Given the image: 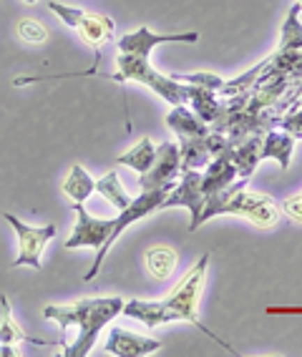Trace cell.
Masks as SVG:
<instances>
[{
  "mask_svg": "<svg viewBox=\"0 0 302 357\" xmlns=\"http://www.w3.org/2000/svg\"><path fill=\"white\" fill-rule=\"evenodd\" d=\"M174 206H184L192 214L189 231H197L202 227V209H204V194H202V174L199 169H187L181 172V181L174 192L167 194L161 209H174ZM159 209V211H161Z\"/></svg>",
  "mask_w": 302,
  "mask_h": 357,
  "instance_id": "7",
  "label": "cell"
},
{
  "mask_svg": "<svg viewBox=\"0 0 302 357\" xmlns=\"http://www.w3.org/2000/svg\"><path fill=\"white\" fill-rule=\"evenodd\" d=\"M18 36H20V40H26V43H33V45H40L48 40V31L40 26L38 20H31V18H23L18 23Z\"/></svg>",
  "mask_w": 302,
  "mask_h": 357,
  "instance_id": "26",
  "label": "cell"
},
{
  "mask_svg": "<svg viewBox=\"0 0 302 357\" xmlns=\"http://www.w3.org/2000/svg\"><path fill=\"white\" fill-rule=\"evenodd\" d=\"M116 66H119V70L111 76L114 81H119V83H123V81L144 83L146 89H151L154 93H159L167 103H174V106L187 103V83L174 81L172 76H164V73L154 70L151 68V63H149V58L134 56V53H119Z\"/></svg>",
  "mask_w": 302,
  "mask_h": 357,
  "instance_id": "3",
  "label": "cell"
},
{
  "mask_svg": "<svg viewBox=\"0 0 302 357\" xmlns=\"http://www.w3.org/2000/svg\"><path fill=\"white\" fill-rule=\"evenodd\" d=\"M172 78L174 81L192 83V86H202V89H209V91H214V93H219L222 86H225V78L214 76L209 70H202V73H174Z\"/></svg>",
  "mask_w": 302,
  "mask_h": 357,
  "instance_id": "25",
  "label": "cell"
},
{
  "mask_svg": "<svg viewBox=\"0 0 302 357\" xmlns=\"http://www.w3.org/2000/svg\"><path fill=\"white\" fill-rule=\"evenodd\" d=\"M121 314H126L131 319H139L146 327H159V325H167V322H174V319H181L167 302H146V300L123 302Z\"/></svg>",
  "mask_w": 302,
  "mask_h": 357,
  "instance_id": "14",
  "label": "cell"
},
{
  "mask_svg": "<svg viewBox=\"0 0 302 357\" xmlns=\"http://www.w3.org/2000/svg\"><path fill=\"white\" fill-rule=\"evenodd\" d=\"M73 211H76V227L73 234L66 239V249H81V247H93L101 249L109 239L111 229H114V219H96L86 211L84 204L73 202Z\"/></svg>",
  "mask_w": 302,
  "mask_h": 357,
  "instance_id": "9",
  "label": "cell"
},
{
  "mask_svg": "<svg viewBox=\"0 0 302 357\" xmlns=\"http://www.w3.org/2000/svg\"><path fill=\"white\" fill-rule=\"evenodd\" d=\"M199 38V33L197 31H189V33H151L146 26H142L139 31L129 33V36H123L119 40V51L121 53H134V56H144L149 58L151 48L159 43H194V40Z\"/></svg>",
  "mask_w": 302,
  "mask_h": 357,
  "instance_id": "11",
  "label": "cell"
},
{
  "mask_svg": "<svg viewBox=\"0 0 302 357\" xmlns=\"http://www.w3.org/2000/svg\"><path fill=\"white\" fill-rule=\"evenodd\" d=\"M15 342H31V344H48L45 340L31 337L15 325L13 314H10V302L6 294H0V344H15Z\"/></svg>",
  "mask_w": 302,
  "mask_h": 357,
  "instance_id": "19",
  "label": "cell"
},
{
  "mask_svg": "<svg viewBox=\"0 0 302 357\" xmlns=\"http://www.w3.org/2000/svg\"><path fill=\"white\" fill-rule=\"evenodd\" d=\"M167 126L176 134V144H197V141H204L209 134V123H204L199 116L192 114L184 103L169 111Z\"/></svg>",
  "mask_w": 302,
  "mask_h": 357,
  "instance_id": "12",
  "label": "cell"
},
{
  "mask_svg": "<svg viewBox=\"0 0 302 357\" xmlns=\"http://www.w3.org/2000/svg\"><path fill=\"white\" fill-rule=\"evenodd\" d=\"M48 8H51L53 13H56L58 18L63 20V23H66L68 28H76V26H78V20L84 18V13H86V10H81V8L63 6V3H53V0L48 3Z\"/></svg>",
  "mask_w": 302,
  "mask_h": 357,
  "instance_id": "28",
  "label": "cell"
},
{
  "mask_svg": "<svg viewBox=\"0 0 302 357\" xmlns=\"http://www.w3.org/2000/svg\"><path fill=\"white\" fill-rule=\"evenodd\" d=\"M204 146H206V151H209V156H219V153H225L227 149H232L229 146V141H227V136L225 134H219V131H212L209 128V134H206V139H204Z\"/></svg>",
  "mask_w": 302,
  "mask_h": 357,
  "instance_id": "29",
  "label": "cell"
},
{
  "mask_svg": "<svg viewBox=\"0 0 302 357\" xmlns=\"http://www.w3.org/2000/svg\"><path fill=\"white\" fill-rule=\"evenodd\" d=\"M93 189H96V181L91 178V174L86 172L81 164H73L71 174H68V176H66V181H63V192L71 197V202L84 204L86 199L93 194Z\"/></svg>",
  "mask_w": 302,
  "mask_h": 357,
  "instance_id": "20",
  "label": "cell"
},
{
  "mask_svg": "<svg viewBox=\"0 0 302 357\" xmlns=\"http://www.w3.org/2000/svg\"><path fill=\"white\" fill-rule=\"evenodd\" d=\"M6 222L15 229V234H18V247H20L18 257L13 259L10 267H23V264H28V267H33V269H40V255H43L45 244L56 236V227H53V224H45V227H28V224H23L18 217H13L10 211L6 214Z\"/></svg>",
  "mask_w": 302,
  "mask_h": 357,
  "instance_id": "6",
  "label": "cell"
},
{
  "mask_svg": "<svg viewBox=\"0 0 302 357\" xmlns=\"http://www.w3.org/2000/svg\"><path fill=\"white\" fill-rule=\"evenodd\" d=\"M259 151H262V136H250L239 146L232 149V161H234L239 178H250L255 174L257 164L262 161V153Z\"/></svg>",
  "mask_w": 302,
  "mask_h": 357,
  "instance_id": "17",
  "label": "cell"
},
{
  "mask_svg": "<svg viewBox=\"0 0 302 357\" xmlns=\"http://www.w3.org/2000/svg\"><path fill=\"white\" fill-rule=\"evenodd\" d=\"M219 214H237V217L250 219L255 227L259 229H267V227H275L277 224V206L270 197L264 194H252L245 192V189H237L234 194L222 202L219 206H214L212 217H219Z\"/></svg>",
  "mask_w": 302,
  "mask_h": 357,
  "instance_id": "5",
  "label": "cell"
},
{
  "mask_svg": "<svg viewBox=\"0 0 302 357\" xmlns=\"http://www.w3.org/2000/svg\"><path fill=\"white\" fill-rule=\"evenodd\" d=\"M76 31L81 33L84 43H89L96 51V61H98L101 58V45L114 36V20L101 13H84V18L78 20Z\"/></svg>",
  "mask_w": 302,
  "mask_h": 357,
  "instance_id": "15",
  "label": "cell"
},
{
  "mask_svg": "<svg viewBox=\"0 0 302 357\" xmlns=\"http://www.w3.org/2000/svg\"><path fill=\"white\" fill-rule=\"evenodd\" d=\"M295 136H289L287 131H277V128H272V131H267V134L262 136V159H275L277 164H280V169L282 172H287L289 169V161H292V151H295Z\"/></svg>",
  "mask_w": 302,
  "mask_h": 357,
  "instance_id": "16",
  "label": "cell"
},
{
  "mask_svg": "<svg viewBox=\"0 0 302 357\" xmlns=\"http://www.w3.org/2000/svg\"><path fill=\"white\" fill-rule=\"evenodd\" d=\"M161 347L159 340L154 337H142V335H131L126 330H114L109 332L106 337V352L116 357H142V355H151Z\"/></svg>",
  "mask_w": 302,
  "mask_h": 357,
  "instance_id": "13",
  "label": "cell"
},
{
  "mask_svg": "<svg viewBox=\"0 0 302 357\" xmlns=\"http://www.w3.org/2000/svg\"><path fill=\"white\" fill-rule=\"evenodd\" d=\"M300 10H302L300 3H295V6L289 8L287 18H285V23H282V33H280V45H277V51H297V48H302Z\"/></svg>",
  "mask_w": 302,
  "mask_h": 357,
  "instance_id": "22",
  "label": "cell"
},
{
  "mask_svg": "<svg viewBox=\"0 0 302 357\" xmlns=\"http://www.w3.org/2000/svg\"><path fill=\"white\" fill-rule=\"evenodd\" d=\"M176 267V252L169 247H154L146 255V269L156 280H169Z\"/></svg>",
  "mask_w": 302,
  "mask_h": 357,
  "instance_id": "24",
  "label": "cell"
},
{
  "mask_svg": "<svg viewBox=\"0 0 302 357\" xmlns=\"http://www.w3.org/2000/svg\"><path fill=\"white\" fill-rule=\"evenodd\" d=\"M23 3H28V6H31V3H36V0H23Z\"/></svg>",
  "mask_w": 302,
  "mask_h": 357,
  "instance_id": "31",
  "label": "cell"
},
{
  "mask_svg": "<svg viewBox=\"0 0 302 357\" xmlns=\"http://www.w3.org/2000/svg\"><path fill=\"white\" fill-rule=\"evenodd\" d=\"M172 192V186H161V189H151V192H142L136 199H131V204L126 206V209L119 211V217L114 219V229H111L109 239H106V244H103L101 249L96 252V259H93V267L86 272L84 280L91 282L93 277L98 275V269H101L103 259H106V255H109L111 244L121 236L123 229H129L131 224L139 222V219L149 217V214H154V211L161 209V204H164V199H167V194Z\"/></svg>",
  "mask_w": 302,
  "mask_h": 357,
  "instance_id": "4",
  "label": "cell"
},
{
  "mask_svg": "<svg viewBox=\"0 0 302 357\" xmlns=\"http://www.w3.org/2000/svg\"><path fill=\"white\" fill-rule=\"evenodd\" d=\"M187 101H192L194 114L199 116L204 123H212L222 114V106H225V101L214 98V91L202 89V86H192V83H187Z\"/></svg>",
  "mask_w": 302,
  "mask_h": 357,
  "instance_id": "18",
  "label": "cell"
},
{
  "mask_svg": "<svg viewBox=\"0 0 302 357\" xmlns=\"http://www.w3.org/2000/svg\"><path fill=\"white\" fill-rule=\"evenodd\" d=\"M206 264H209V255H204L192 269H189L187 275H184V280H181L179 284H176V289L172 292V297L164 302H167L184 322H189V325H194L197 330H202L206 337H212L217 344H222L227 352L237 355V350H232V344H227L222 337H217L209 327L202 325V319H199V297H202V289H204V280H206Z\"/></svg>",
  "mask_w": 302,
  "mask_h": 357,
  "instance_id": "2",
  "label": "cell"
},
{
  "mask_svg": "<svg viewBox=\"0 0 302 357\" xmlns=\"http://www.w3.org/2000/svg\"><path fill=\"white\" fill-rule=\"evenodd\" d=\"M237 178V169L232 161V149L209 159L206 172L202 174V194H204V204H212L222 192H227Z\"/></svg>",
  "mask_w": 302,
  "mask_h": 357,
  "instance_id": "10",
  "label": "cell"
},
{
  "mask_svg": "<svg viewBox=\"0 0 302 357\" xmlns=\"http://www.w3.org/2000/svg\"><path fill=\"white\" fill-rule=\"evenodd\" d=\"M181 174V159H179V146L176 141H164L161 146H156L154 164L146 174H142L139 186L142 192H151V189H161V186H174V178Z\"/></svg>",
  "mask_w": 302,
  "mask_h": 357,
  "instance_id": "8",
  "label": "cell"
},
{
  "mask_svg": "<svg viewBox=\"0 0 302 357\" xmlns=\"http://www.w3.org/2000/svg\"><path fill=\"white\" fill-rule=\"evenodd\" d=\"M123 300L121 297H91L78 300L73 305H48L43 310L45 319L58 322L61 332L68 330V325H78V337L71 347H66V357H86L91 347L96 344L98 332L109 325L116 314H121Z\"/></svg>",
  "mask_w": 302,
  "mask_h": 357,
  "instance_id": "1",
  "label": "cell"
},
{
  "mask_svg": "<svg viewBox=\"0 0 302 357\" xmlns=\"http://www.w3.org/2000/svg\"><path fill=\"white\" fill-rule=\"evenodd\" d=\"M93 192L101 194L106 202H111V204L116 206V209L121 211L126 209V206L131 204V197L126 192H123V186H121V178H119V174L116 172H109L106 176H101L96 181V189Z\"/></svg>",
  "mask_w": 302,
  "mask_h": 357,
  "instance_id": "23",
  "label": "cell"
},
{
  "mask_svg": "<svg viewBox=\"0 0 302 357\" xmlns=\"http://www.w3.org/2000/svg\"><path fill=\"white\" fill-rule=\"evenodd\" d=\"M154 153H156V146L151 144L149 136H144L131 151L116 156V164L129 166V169H134V172H139V174H146L149 169H151V164H154Z\"/></svg>",
  "mask_w": 302,
  "mask_h": 357,
  "instance_id": "21",
  "label": "cell"
},
{
  "mask_svg": "<svg viewBox=\"0 0 302 357\" xmlns=\"http://www.w3.org/2000/svg\"><path fill=\"white\" fill-rule=\"evenodd\" d=\"M277 128L287 131V134L295 136V139H302V96L297 98L295 106H292V109L280 119V126Z\"/></svg>",
  "mask_w": 302,
  "mask_h": 357,
  "instance_id": "27",
  "label": "cell"
},
{
  "mask_svg": "<svg viewBox=\"0 0 302 357\" xmlns=\"http://www.w3.org/2000/svg\"><path fill=\"white\" fill-rule=\"evenodd\" d=\"M282 209H285V214H287V217L292 219V222L302 224V194L285 199V202H282Z\"/></svg>",
  "mask_w": 302,
  "mask_h": 357,
  "instance_id": "30",
  "label": "cell"
}]
</instances>
